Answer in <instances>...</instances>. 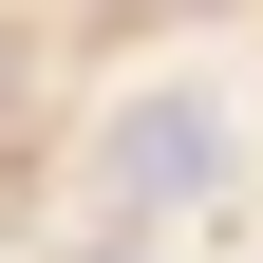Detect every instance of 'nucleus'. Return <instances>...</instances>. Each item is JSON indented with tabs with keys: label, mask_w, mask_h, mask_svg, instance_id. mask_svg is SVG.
I'll list each match as a JSON object with an SVG mask.
<instances>
[{
	"label": "nucleus",
	"mask_w": 263,
	"mask_h": 263,
	"mask_svg": "<svg viewBox=\"0 0 263 263\" xmlns=\"http://www.w3.org/2000/svg\"><path fill=\"white\" fill-rule=\"evenodd\" d=\"M226 188H245V132H226V94H188V76L113 94V113H94V151H76V207L113 226V245H151V226H207Z\"/></svg>",
	"instance_id": "nucleus-1"
}]
</instances>
